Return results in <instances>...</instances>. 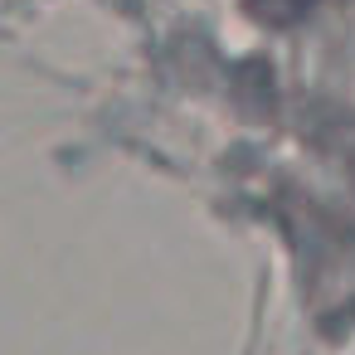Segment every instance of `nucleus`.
<instances>
[{"mask_svg": "<svg viewBox=\"0 0 355 355\" xmlns=\"http://www.w3.org/2000/svg\"><path fill=\"white\" fill-rule=\"evenodd\" d=\"M253 6L263 10V15H272V20H292L297 10H306L311 0H253Z\"/></svg>", "mask_w": 355, "mask_h": 355, "instance_id": "obj_1", "label": "nucleus"}]
</instances>
